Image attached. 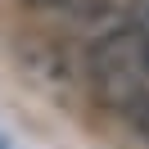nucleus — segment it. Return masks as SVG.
<instances>
[{"label": "nucleus", "instance_id": "obj_1", "mask_svg": "<svg viewBox=\"0 0 149 149\" xmlns=\"http://www.w3.org/2000/svg\"><path fill=\"white\" fill-rule=\"evenodd\" d=\"M127 118H131V127H136L140 136H149V91H136L127 100Z\"/></svg>", "mask_w": 149, "mask_h": 149}, {"label": "nucleus", "instance_id": "obj_2", "mask_svg": "<svg viewBox=\"0 0 149 149\" xmlns=\"http://www.w3.org/2000/svg\"><path fill=\"white\" fill-rule=\"evenodd\" d=\"M127 9H131V23H136L140 32H149V0H131Z\"/></svg>", "mask_w": 149, "mask_h": 149}, {"label": "nucleus", "instance_id": "obj_3", "mask_svg": "<svg viewBox=\"0 0 149 149\" xmlns=\"http://www.w3.org/2000/svg\"><path fill=\"white\" fill-rule=\"evenodd\" d=\"M140 72L149 77V32H140Z\"/></svg>", "mask_w": 149, "mask_h": 149}]
</instances>
